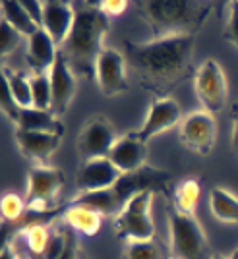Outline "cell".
<instances>
[{
	"label": "cell",
	"mask_w": 238,
	"mask_h": 259,
	"mask_svg": "<svg viewBox=\"0 0 238 259\" xmlns=\"http://www.w3.org/2000/svg\"><path fill=\"white\" fill-rule=\"evenodd\" d=\"M99 8L107 16H120L128 8V2L126 0H103V2H99Z\"/></svg>",
	"instance_id": "obj_34"
},
{
	"label": "cell",
	"mask_w": 238,
	"mask_h": 259,
	"mask_svg": "<svg viewBox=\"0 0 238 259\" xmlns=\"http://www.w3.org/2000/svg\"><path fill=\"white\" fill-rule=\"evenodd\" d=\"M227 37L232 41V45L238 49V2L230 4V16H228Z\"/></svg>",
	"instance_id": "obj_33"
},
{
	"label": "cell",
	"mask_w": 238,
	"mask_h": 259,
	"mask_svg": "<svg viewBox=\"0 0 238 259\" xmlns=\"http://www.w3.org/2000/svg\"><path fill=\"white\" fill-rule=\"evenodd\" d=\"M151 203L153 190H145L130 197L114 219L116 234L126 242H151L155 234Z\"/></svg>",
	"instance_id": "obj_4"
},
{
	"label": "cell",
	"mask_w": 238,
	"mask_h": 259,
	"mask_svg": "<svg viewBox=\"0 0 238 259\" xmlns=\"http://www.w3.org/2000/svg\"><path fill=\"white\" fill-rule=\"evenodd\" d=\"M2 74L8 79V85L16 103L20 108H31L33 107V89H31V77H25L18 72H12L10 68H2Z\"/></svg>",
	"instance_id": "obj_24"
},
{
	"label": "cell",
	"mask_w": 238,
	"mask_h": 259,
	"mask_svg": "<svg viewBox=\"0 0 238 259\" xmlns=\"http://www.w3.org/2000/svg\"><path fill=\"white\" fill-rule=\"evenodd\" d=\"M27 209L25 201L18 194H4L0 199V213L6 221H18Z\"/></svg>",
	"instance_id": "obj_28"
},
{
	"label": "cell",
	"mask_w": 238,
	"mask_h": 259,
	"mask_svg": "<svg viewBox=\"0 0 238 259\" xmlns=\"http://www.w3.org/2000/svg\"><path fill=\"white\" fill-rule=\"evenodd\" d=\"M120 178H122V172L110 162L108 157L91 159L80 166L76 174V188L80 190V194L112 190Z\"/></svg>",
	"instance_id": "obj_11"
},
{
	"label": "cell",
	"mask_w": 238,
	"mask_h": 259,
	"mask_svg": "<svg viewBox=\"0 0 238 259\" xmlns=\"http://www.w3.org/2000/svg\"><path fill=\"white\" fill-rule=\"evenodd\" d=\"M194 89L197 101L209 114L221 112L228 99V83L223 68L215 60H206L197 68L194 77Z\"/></svg>",
	"instance_id": "obj_6"
},
{
	"label": "cell",
	"mask_w": 238,
	"mask_h": 259,
	"mask_svg": "<svg viewBox=\"0 0 238 259\" xmlns=\"http://www.w3.org/2000/svg\"><path fill=\"white\" fill-rule=\"evenodd\" d=\"M51 236L53 234L49 232V228L45 225H37V223L23 230V238H25L27 246L37 255H45V251L49 248V242H51Z\"/></svg>",
	"instance_id": "obj_26"
},
{
	"label": "cell",
	"mask_w": 238,
	"mask_h": 259,
	"mask_svg": "<svg viewBox=\"0 0 238 259\" xmlns=\"http://www.w3.org/2000/svg\"><path fill=\"white\" fill-rule=\"evenodd\" d=\"M217 124L213 114L206 110L188 114L180 126V140L190 151L209 155L215 145Z\"/></svg>",
	"instance_id": "obj_8"
},
{
	"label": "cell",
	"mask_w": 238,
	"mask_h": 259,
	"mask_svg": "<svg viewBox=\"0 0 238 259\" xmlns=\"http://www.w3.org/2000/svg\"><path fill=\"white\" fill-rule=\"evenodd\" d=\"M58 53L60 49L43 27H39L27 39V62L31 66L33 74H49L56 62Z\"/></svg>",
	"instance_id": "obj_17"
},
{
	"label": "cell",
	"mask_w": 238,
	"mask_h": 259,
	"mask_svg": "<svg viewBox=\"0 0 238 259\" xmlns=\"http://www.w3.org/2000/svg\"><path fill=\"white\" fill-rule=\"evenodd\" d=\"M64 186L62 172L53 166H33L27 174V211L41 215L51 209V203Z\"/></svg>",
	"instance_id": "obj_7"
},
{
	"label": "cell",
	"mask_w": 238,
	"mask_h": 259,
	"mask_svg": "<svg viewBox=\"0 0 238 259\" xmlns=\"http://www.w3.org/2000/svg\"><path fill=\"white\" fill-rule=\"evenodd\" d=\"M18 130L25 132H43V134H58L62 136L64 126L60 124L58 116H54L51 110H39V108H22Z\"/></svg>",
	"instance_id": "obj_18"
},
{
	"label": "cell",
	"mask_w": 238,
	"mask_h": 259,
	"mask_svg": "<svg viewBox=\"0 0 238 259\" xmlns=\"http://www.w3.org/2000/svg\"><path fill=\"white\" fill-rule=\"evenodd\" d=\"M0 259H20L16 255V251L10 248V246H4L2 248V253H0Z\"/></svg>",
	"instance_id": "obj_36"
},
{
	"label": "cell",
	"mask_w": 238,
	"mask_h": 259,
	"mask_svg": "<svg viewBox=\"0 0 238 259\" xmlns=\"http://www.w3.org/2000/svg\"><path fill=\"white\" fill-rule=\"evenodd\" d=\"M140 6L151 27L153 39L194 35L209 14V4L188 0H149L140 2Z\"/></svg>",
	"instance_id": "obj_3"
},
{
	"label": "cell",
	"mask_w": 238,
	"mask_h": 259,
	"mask_svg": "<svg viewBox=\"0 0 238 259\" xmlns=\"http://www.w3.org/2000/svg\"><path fill=\"white\" fill-rule=\"evenodd\" d=\"M211 259H227V257H223V255H213Z\"/></svg>",
	"instance_id": "obj_39"
},
{
	"label": "cell",
	"mask_w": 238,
	"mask_h": 259,
	"mask_svg": "<svg viewBox=\"0 0 238 259\" xmlns=\"http://www.w3.org/2000/svg\"><path fill=\"white\" fill-rule=\"evenodd\" d=\"M228 259H238V249H234V251L230 253V257H228Z\"/></svg>",
	"instance_id": "obj_38"
},
{
	"label": "cell",
	"mask_w": 238,
	"mask_h": 259,
	"mask_svg": "<svg viewBox=\"0 0 238 259\" xmlns=\"http://www.w3.org/2000/svg\"><path fill=\"white\" fill-rule=\"evenodd\" d=\"M62 221L68 228L72 230H77L86 236H93L101 230V225H103V215H99L91 209H86V207H77V205H68L62 215Z\"/></svg>",
	"instance_id": "obj_20"
},
{
	"label": "cell",
	"mask_w": 238,
	"mask_h": 259,
	"mask_svg": "<svg viewBox=\"0 0 238 259\" xmlns=\"http://www.w3.org/2000/svg\"><path fill=\"white\" fill-rule=\"evenodd\" d=\"M0 107H2V112H4L8 118L14 120V122L18 124L22 108H20V105L16 103L14 95H12L10 85H8V79L4 77V74H0Z\"/></svg>",
	"instance_id": "obj_27"
},
{
	"label": "cell",
	"mask_w": 238,
	"mask_h": 259,
	"mask_svg": "<svg viewBox=\"0 0 238 259\" xmlns=\"http://www.w3.org/2000/svg\"><path fill=\"white\" fill-rule=\"evenodd\" d=\"M22 33L18 31L16 27H12L8 22H0V54L2 56H8L12 54L16 49H18V45L22 41Z\"/></svg>",
	"instance_id": "obj_29"
},
{
	"label": "cell",
	"mask_w": 238,
	"mask_h": 259,
	"mask_svg": "<svg viewBox=\"0 0 238 259\" xmlns=\"http://www.w3.org/2000/svg\"><path fill=\"white\" fill-rule=\"evenodd\" d=\"M0 6H2V20L10 23L12 27H16L23 37L29 39L39 29V25L29 18V14L25 12L20 0H2Z\"/></svg>",
	"instance_id": "obj_22"
},
{
	"label": "cell",
	"mask_w": 238,
	"mask_h": 259,
	"mask_svg": "<svg viewBox=\"0 0 238 259\" xmlns=\"http://www.w3.org/2000/svg\"><path fill=\"white\" fill-rule=\"evenodd\" d=\"M200 195H202V188L195 178H188L184 182H180L176 186V194H174V209L186 215H194Z\"/></svg>",
	"instance_id": "obj_23"
},
{
	"label": "cell",
	"mask_w": 238,
	"mask_h": 259,
	"mask_svg": "<svg viewBox=\"0 0 238 259\" xmlns=\"http://www.w3.org/2000/svg\"><path fill=\"white\" fill-rule=\"evenodd\" d=\"M49 77H51V87H53L51 112L54 116H60L68 110L72 99L76 95V76H74L72 66L62 53H58V56H56V62L51 68Z\"/></svg>",
	"instance_id": "obj_12"
},
{
	"label": "cell",
	"mask_w": 238,
	"mask_h": 259,
	"mask_svg": "<svg viewBox=\"0 0 238 259\" xmlns=\"http://www.w3.org/2000/svg\"><path fill=\"white\" fill-rule=\"evenodd\" d=\"M116 140L118 138L114 134V128L108 124V120L93 118L91 122H87V126L82 130L77 138V155L84 161L105 159L108 157Z\"/></svg>",
	"instance_id": "obj_9"
},
{
	"label": "cell",
	"mask_w": 238,
	"mask_h": 259,
	"mask_svg": "<svg viewBox=\"0 0 238 259\" xmlns=\"http://www.w3.org/2000/svg\"><path fill=\"white\" fill-rule=\"evenodd\" d=\"M194 47V35H171L143 43L126 41L124 58L141 79L151 83H169L186 72Z\"/></svg>",
	"instance_id": "obj_1"
},
{
	"label": "cell",
	"mask_w": 238,
	"mask_h": 259,
	"mask_svg": "<svg viewBox=\"0 0 238 259\" xmlns=\"http://www.w3.org/2000/svg\"><path fill=\"white\" fill-rule=\"evenodd\" d=\"M232 145L238 151V118L234 120V126H232Z\"/></svg>",
	"instance_id": "obj_37"
},
{
	"label": "cell",
	"mask_w": 238,
	"mask_h": 259,
	"mask_svg": "<svg viewBox=\"0 0 238 259\" xmlns=\"http://www.w3.org/2000/svg\"><path fill=\"white\" fill-rule=\"evenodd\" d=\"M22 6L25 8V12L29 14L33 22L37 23L39 27H43V6L45 2H39V0H20Z\"/></svg>",
	"instance_id": "obj_32"
},
{
	"label": "cell",
	"mask_w": 238,
	"mask_h": 259,
	"mask_svg": "<svg viewBox=\"0 0 238 259\" xmlns=\"http://www.w3.org/2000/svg\"><path fill=\"white\" fill-rule=\"evenodd\" d=\"M33 89V107L39 110H51L53 107V87L49 74H33L31 76Z\"/></svg>",
	"instance_id": "obj_25"
},
{
	"label": "cell",
	"mask_w": 238,
	"mask_h": 259,
	"mask_svg": "<svg viewBox=\"0 0 238 259\" xmlns=\"http://www.w3.org/2000/svg\"><path fill=\"white\" fill-rule=\"evenodd\" d=\"M209 207L217 221L238 225V199L230 192L223 188H213L209 194Z\"/></svg>",
	"instance_id": "obj_21"
},
{
	"label": "cell",
	"mask_w": 238,
	"mask_h": 259,
	"mask_svg": "<svg viewBox=\"0 0 238 259\" xmlns=\"http://www.w3.org/2000/svg\"><path fill=\"white\" fill-rule=\"evenodd\" d=\"M60 259H77V242L70 228H68V238H66V248L62 251Z\"/></svg>",
	"instance_id": "obj_35"
},
{
	"label": "cell",
	"mask_w": 238,
	"mask_h": 259,
	"mask_svg": "<svg viewBox=\"0 0 238 259\" xmlns=\"http://www.w3.org/2000/svg\"><path fill=\"white\" fill-rule=\"evenodd\" d=\"M76 8L72 2L47 0L43 6V29L53 39L56 47H62L74 25Z\"/></svg>",
	"instance_id": "obj_15"
},
{
	"label": "cell",
	"mask_w": 238,
	"mask_h": 259,
	"mask_svg": "<svg viewBox=\"0 0 238 259\" xmlns=\"http://www.w3.org/2000/svg\"><path fill=\"white\" fill-rule=\"evenodd\" d=\"M180 116L182 112L174 99H153L147 118L143 122V126L138 130V136L147 143L155 136L176 126L180 122Z\"/></svg>",
	"instance_id": "obj_14"
},
{
	"label": "cell",
	"mask_w": 238,
	"mask_h": 259,
	"mask_svg": "<svg viewBox=\"0 0 238 259\" xmlns=\"http://www.w3.org/2000/svg\"><path fill=\"white\" fill-rule=\"evenodd\" d=\"M62 136L58 134H43V132H16V143L20 147L22 155L37 162H47L53 153L60 147Z\"/></svg>",
	"instance_id": "obj_16"
},
{
	"label": "cell",
	"mask_w": 238,
	"mask_h": 259,
	"mask_svg": "<svg viewBox=\"0 0 238 259\" xmlns=\"http://www.w3.org/2000/svg\"><path fill=\"white\" fill-rule=\"evenodd\" d=\"M76 18L70 35L60 47L70 66L76 64L95 72V62L103 53V41L108 31V16L97 6L74 4Z\"/></svg>",
	"instance_id": "obj_2"
},
{
	"label": "cell",
	"mask_w": 238,
	"mask_h": 259,
	"mask_svg": "<svg viewBox=\"0 0 238 259\" xmlns=\"http://www.w3.org/2000/svg\"><path fill=\"white\" fill-rule=\"evenodd\" d=\"M68 205H77V207H86L91 209L99 215H112L122 209L118 197L114 194V190H103V192H86V194H80L77 197H74Z\"/></svg>",
	"instance_id": "obj_19"
},
{
	"label": "cell",
	"mask_w": 238,
	"mask_h": 259,
	"mask_svg": "<svg viewBox=\"0 0 238 259\" xmlns=\"http://www.w3.org/2000/svg\"><path fill=\"white\" fill-rule=\"evenodd\" d=\"M169 228L174 259H211L206 232L194 215L173 209L169 213Z\"/></svg>",
	"instance_id": "obj_5"
},
{
	"label": "cell",
	"mask_w": 238,
	"mask_h": 259,
	"mask_svg": "<svg viewBox=\"0 0 238 259\" xmlns=\"http://www.w3.org/2000/svg\"><path fill=\"white\" fill-rule=\"evenodd\" d=\"M66 238H68V227L62 228V230H56L51 236V242H49V248L45 251V259H60L62 251L66 248Z\"/></svg>",
	"instance_id": "obj_31"
},
{
	"label": "cell",
	"mask_w": 238,
	"mask_h": 259,
	"mask_svg": "<svg viewBox=\"0 0 238 259\" xmlns=\"http://www.w3.org/2000/svg\"><path fill=\"white\" fill-rule=\"evenodd\" d=\"M126 259H163L159 248L151 242H128Z\"/></svg>",
	"instance_id": "obj_30"
},
{
	"label": "cell",
	"mask_w": 238,
	"mask_h": 259,
	"mask_svg": "<svg viewBox=\"0 0 238 259\" xmlns=\"http://www.w3.org/2000/svg\"><path fill=\"white\" fill-rule=\"evenodd\" d=\"M110 162L118 168L122 174L136 172L145 166L147 159V143L138 136V132L126 134L116 140L112 149L108 153Z\"/></svg>",
	"instance_id": "obj_13"
},
{
	"label": "cell",
	"mask_w": 238,
	"mask_h": 259,
	"mask_svg": "<svg viewBox=\"0 0 238 259\" xmlns=\"http://www.w3.org/2000/svg\"><path fill=\"white\" fill-rule=\"evenodd\" d=\"M95 79L105 95H118L128 91L124 54L112 49H105L95 62Z\"/></svg>",
	"instance_id": "obj_10"
}]
</instances>
